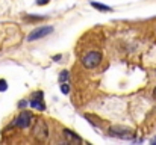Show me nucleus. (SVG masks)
<instances>
[{"label": "nucleus", "mask_w": 156, "mask_h": 145, "mask_svg": "<svg viewBox=\"0 0 156 145\" xmlns=\"http://www.w3.org/2000/svg\"><path fill=\"white\" fill-rule=\"evenodd\" d=\"M52 32H53L52 26H41V27H37V29H34V30L29 33L27 41H38V40H41V38L50 35Z\"/></svg>", "instance_id": "nucleus-5"}, {"label": "nucleus", "mask_w": 156, "mask_h": 145, "mask_svg": "<svg viewBox=\"0 0 156 145\" xmlns=\"http://www.w3.org/2000/svg\"><path fill=\"white\" fill-rule=\"evenodd\" d=\"M62 135H64L65 141L70 142V144H82V138H80L79 135H76V133H74L73 130H70V129H64V130H62Z\"/></svg>", "instance_id": "nucleus-6"}, {"label": "nucleus", "mask_w": 156, "mask_h": 145, "mask_svg": "<svg viewBox=\"0 0 156 145\" xmlns=\"http://www.w3.org/2000/svg\"><path fill=\"white\" fill-rule=\"evenodd\" d=\"M108 133L112 138H118V139H124V141H129V139L133 138V130L132 129L124 127V126H118V124L111 126L109 130H108Z\"/></svg>", "instance_id": "nucleus-3"}, {"label": "nucleus", "mask_w": 156, "mask_h": 145, "mask_svg": "<svg viewBox=\"0 0 156 145\" xmlns=\"http://www.w3.org/2000/svg\"><path fill=\"white\" fill-rule=\"evenodd\" d=\"M61 92H62V94H68V92H70V85H68L67 82L61 83Z\"/></svg>", "instance_id": "nucleus-10"}, {"label": "nucleus", "mask_w": 156, "mask_h": 145, "mask_svg": "<svg viewBox=\"0 0 156 145\" xmlns=\"http://www.w3.org/2000/svg\"><path fill=\"white\" fill-rule=\"evenodd\" d=\"M32 133L35 136L37 141L40 142H46L49 139V126L47 123L43 119V118H38L34 124V129H32Z\"/></svg>", "instance_id": "nucleus-1"}, {"label": "nucleus", "mask_w": 156, "mask_h": 145, "mask_svg": "<svg viewBox=\"0 0 156 145\" xmlns=\"http://www.w3.org/2000/svg\"><path fill=\"white\" fill-rule=\"evenodd\" d=\"M68 77H70L68 71H62V73H61V76H59V80H61V83L67 82V80H68Z\"/></svg>", "instance_id": "nucleus-11"}, {"label": "nucleus", "mask_w": 156, "mask_h": 145, "mask_svg": "<svg viewBox=\"0 0 156 145\" xmlns=\"http://www.w3.org/2000/svg\"><path fill=\"white\" fill-rule=\"evenodd\" d=\"M18 106H20V107H24V106H26V101H20V104H18Z\"/></svg>", "instance_id": "nucleus-14"}, {"label": "nucleus", "mask_w": 156, "mask_h": 145, "mask_svg": "<svg viewBox=\"0 0 156 145\" xmlns=\"http://www.w3.org/2000/svg\"><path fill=\"white\" fill-rule=\"evenodd\" d=\"M50 0H37V5L38 6H44V5H47Z\"/></svg>", "instance_id": "nucleus-13"}, {"label": "nucleus", "mask_w": 156, "mask_h": 145, "mask_svg": "<svg viewBox=\"0 0 156 145\" xmlns=\"http://www.w3.org/2000/svg\"><path fill=\"white\" fill-rule=\"evenodd\" d=\"M8 89V83H6V80H0V92H3V91H6Z\"/></svg>", "instance_id": "nucleus-12"}, {"label": "nucleus", "mask_w": 156, "mask_h": 145, "mask_svg": "<svg viewBox=\"0 0 156 145\" xmlns=\"http://www.w3.org/2000/svg\"><path fill=\"white\" fill-rule=\"evenodd\" d=\"M103 60V54L97 50H93V51H88L83 57H82V65L88 70H93V68H97Z\"/></svg>", "instance_id": "nucleus-2"}, {"label": "nucleus", "mask_w": 156, "mask_h": 145, "mask_svg": "<svg viewBox=\"0 0 156 145\" xmlns=\"http://www.w3.org/2000/svg\"><path fill=\"white\" fill-rule=\"evenodd\" d=\"M153 97H155V98H156V88H155V89H153Z\"/></svg>", "instance_id": "nucleus-16"}, {"label": "nucleus", "mask_w": 156, "mask_h": 145, "mask_svg": "<svg viewBox=\"0 0 156 145\" xmlns=\"http://www.w3.org/2000/svg\"><path fill=\"white\" fill-rule=\"evenodd\" d=\"M152 144L156 145V138H153V139H152Z\"/></svg>", "instance_id": "nucleus-15"}, {"label": "nucleus", "mask_w": 156, "mask_h": 145, "mask_svg": "<svg viewBox=\"0 0 156 145\" xmlns=\"http://www.w3.org/2000/svg\"><path fill=\"white\" fill-rule=\"evenodd\" d=\"M24 20H26V21H43L44 17H43V15H26Z\"/></svg>", "instance_id": "nucleus-9"}, {"label": "nucleus", "mask_w": 156, "mask_h": 145, "mask_svg": "<svg viewBox=\"0 0 156 145\" xmlns=\"http://www.w3.org/2000/svg\"><path fill=\"white\" fill-rule=\"evenodd\" d=\"M93 8H96L97 11H102V12H111L112 11V8L111 6H108V5H102V3H97V2H91L90 3Z\"/></svg>", "instance_id": "nucleus-8"}, {"label": "nucleus", "mask_w": 156, "mask_h": 145, "mask_svg": "<svg viewBox=\"0 0 156 145\" xmlns=\"http://www.w3.org/2000/svg\"><path fill=\"white\" fill-rule=\"evenodd\" d=\"M32 123H34V116H32V113L27 112V110H23V112L14 119L12 126H15V127H18V129H27Z\"/></svg>", "instance_id": "nucleus-4"}, {"label": "nucleus", "mask_w": 156, "mask_h": 145, "mask_svg": "<svg viewBox=\"0 0 156 145\" xmlns=\"http://www.w3.org/2000/svg\"><path fill=\"white\" fill-rule=\"evenodd\" d=\"M30 107L32 109H37V110H40V112H43V110H46V104H44V101H43V98H38V97H32V100H30Z\"/></svg>", "instance_id": "nucleus-7"}]
</instances>
